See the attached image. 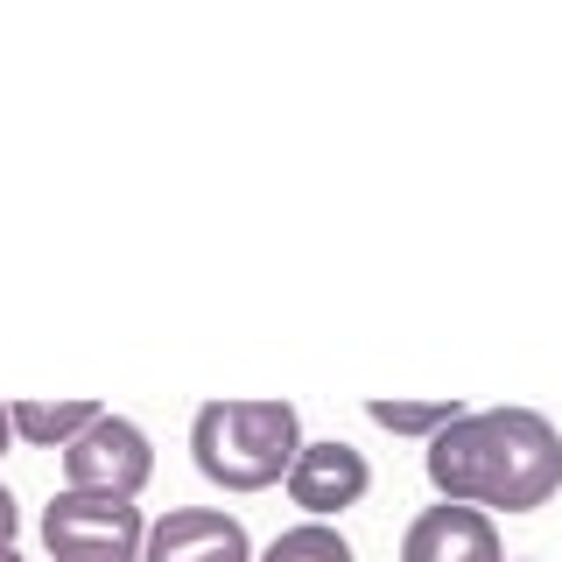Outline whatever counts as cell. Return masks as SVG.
I'll return each instance as SVG.
<instances>
[{
  "mask_svg": "<svg viewBox=\"0 0 562 562\" xmlns=\"http://www.w3.org/2000/svg\"><path fill=\"white\" fill-rule=\"evenodd\" d=\"M401 562H506V541H499V520L479 514V506H422L401 535Z\"/></svg>",
  "mask_w": 562,
  "mask_h": 562,
  "instance_id": "obj_7",
  "label": "cell"
},
{
  "mask_svg": "<svg viewBox=\"0 0 562 562\" xmlns=\"http://www.w3.org/2000/svg\"><path fill=\"white\" fill-rule=\"evenodd\" d=\"M0 562H22V555H14V549H0Z\"/></svg>",
  "mask_w": 562,
  "mask_h": 562,
  "instance_id": "obj_13",
  "label": "cell"
},
{
  "mask_svg": "<svg viewBox=\"0 0 562 562\" xmlns=\"http://www.w3.org/2000/svg\"><path fill=\"white\" fill-rule=\"evenodd\" d=\"M105 408L99 401H8V422H14V443L29 450H64L92 429Z\"/></svg>",
  "mask_w": 562,
  "mask_h": 562,
  "instance_id": "obj_8",
  "label": "cell"
},
{
  "mask_svg": "<svg viewBox=\"0 0 562 562\" xmlns=\"http://www.w3.org/2000/svg\"><path fill=\"white\" fill-rule=\"evenodd\" d=\"M14 527H22V506H14V492L0 485V549H14Z\"/></svg>",
  "mask_w": 562,
  "mask_h": 562,
  "instance_id": "obj_11",
  "label": "cell"
},
{
  "mask_svg": "<svg viewBox=\"0 0 562 562\" xmlns=\"http://www.w3.org/2000/svg\"><path fill=\"white\" fill-rule=\"evenodd\" d=\"M429 485L479 514H535L562 492V429L535 408H464L422 443Z\"/></svg>",
  "mask_w": 562,
  "mask_h": 562,
  "instance_id": "obj_1",
  "label": "cell"
},
{
  "mask_svg": "<svg viewBox=\"0 0 562 562\" xmlns=\"http://www.w3.org/2000/svg\"><path fill=\"white\" fill-rule=\"evenodd\" d=\"M303 450L295 401H204L190 415V457L218 492H268Z\"/></svg>",
  "mask_w": 562,
  "mask_h": 562,
  "instance_id": "obj_2",
  "label": "cell"
},
{
  "mask_svg": "<svg viewBox=\"0 0 562 562\" xmlns=\"http://www.w3.org/2000/svg\"><path fill=\"white\" fill-rule=\"evenodd\" d=\"M366 415L380 422L386 436H422V443H429V436H443L457 415H464V401H366Z\"/></svg>",
  "mask_w": 562,
  "mask_h": 562,
  "instance_id": "obj_9",
  "label": "cell"
},
{
  "mask_svg": "<svg viewBox=\"0 0 562 562\" xmlns=\"http://www.w3.org/2000/svg\"><path fill=\"white\" fill-rule=\"evenodd\" d=\"M140 562H254V535L225 506H169L162 520H148Z\"/></svg>",
  "mask_w": 562,
  "mask_h": 562,
  "instance_id": "obj_5",
  "label": "cell"
},
{
  "mask_svg": "<svg viewBox=\"0 0 562 562\" xmlns=\"http://www.w3.org/2000/svg\"><path fill=\"white\" fill-rule=\"evenodd\" d=\"M254 562H359V555H351V541L330 520H303V527H289V535H274Z\"/></svg>",
  "mask_w": 562,
  "mask_h": 562,
  "instance_id": "obj_10",
  "label": "cell"
},
{
  "mask_svg": "<svg viewBox=\"0 0 562 562\" xmlns=\"http://www.w3.org/2000/svg\"><path fill=\"white\" fill-rule=\"evenodd\" d=\"M289 499L303 506L310 520H338L351 506L373 492V464H366V450H351L345 436H330V443H303L289 464Z\"/></svg>",
  "mask_w": 562,
  "mask_h": 562,
  "instance_id": "obj_6",
  "label": "cell"
},
{
  "mask_svg": "<svg viewBox=\"0 0 562 562\" xmlns=\"http://www.w3.org/2000/svg\"><path fill=\"white\" fill-rule=\"evenodd\" d=\"M148 514L134 499H99V492H57L43 506V549L57 562H140Z\"/></svg>",
  "mask_w": 562,
  "mask_h": 562,
  "instance_id": "obj_3",
  "label": "cell"
},
{
  "mask_svg": "<svg viewBox=\"0 0 562 562\" xmlns=\"http://www.w3.org/2000/svg\"><path fill=\"white\" fill-rule=\"evenodd\" d=\"M506 562H514V555H506ZM520 562H527V555H520Z\"/></svg>",
  "mask_w": 562,
  "mask_h": 562,
  "instance_id": "obj_14",
  "label": "cell"
},
{
  "mask_svg": "<svg viewBox=\"0 0 562 562\" xmlns=\"http://www.w3.org/2000/svg\"><path fill=\"white\" fill-rule=\"evenodd\" d=\"M8 443H14V422H8V401H0V457H8Z\"/></svg>",
  "mask_w": 562,
  "mask_h": 562,
  "instance_id": "obj_12",
  "label": "cell"
},
{
  "mask_svg": "<svg viewBox=\"0 0 562 562\" xmlns=\"http://www.w3.org/2000/svg\"><path fill=\"white\" fill-rule=\"evenodd\" d=\"M155 479L148 429L105 408L78 443H64V492H99V499H140Z\"/></svg>",
  "mask_w": 562,
  "mask_h": 562,
  "instance_id": "obj_4",
  "label": "cell"
}]
</instances>
